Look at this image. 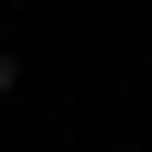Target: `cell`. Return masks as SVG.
<instances>
[{
    "mask_svg": "<svg viewBox=\"0 0 152 152\" xmlns=\"http://www.w3.org/2000/svg\"><path fill=\"white\" fill-rule=\"evenodd\" d=\"M0 98H22V54H11V44H0Z\"/></svg>",
    "mask_w": 152,
    "mask_h": 152,
    "instance_id": "obj_1",
    "label": "cell"
}]
</instances>
